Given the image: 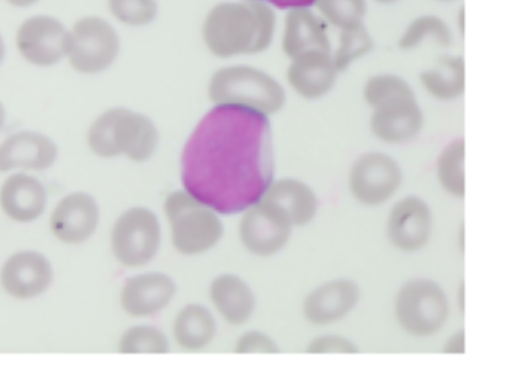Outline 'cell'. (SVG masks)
<instances>
[{
	"mask_svg": "<svg viewBox=\"0 0 512 384\" xmlns=\"http://www.w3.org/2000/svg\"><path fill=\"white\" fill-rule=\"evenodd\" d=\"M120 50L117 32L96 16L79 20L70 34V63L83 74H96L108 69Z\"/></svg>",
	"mask_w": 512,
	"mask_h": 384,
	"instance_id": "30bf717a",
	"label": "cell"
},
{
	"mask_svg": "<svg viewBox=\"0 0 512 384\" xmlns=\"http://www.w3.org/2000/svg\"><path fill=\"white\" fill-rule=\"evenodd\" d=\"M276 13L259 0L223 3L208 13L203 25L204 42L217 57L265 52L275 37Z\"/></svg>",
	"mask_w": 512,
	"mask_h": 384,
	"instance_id": "7a4b0ae2",
	"label": "cell"
},
{
	"mask_svg": "<svg viewBox=\"0 0 512 384\" xmlns=\"http://www.w3.org/2000/svg\"><path fill=\"white\" fill-rule=\"evenodd\" d=\"M330 27L312 7L287 10L282 36V50L293 59L315 51L332 52Z\"/></svg>",
	"mask_w": 512,
	"mask_h": 384,
	"instance_id": "e0dca14e",
	"label": "cell"
},
{
	"mask_svg": "<svg viewBox=\"0 0 512 384\" xmlns=\"http://www.w3.org/2000/svg\"><path fill=\"white\" fill-rule=\"evenodd\" d=\"M47 195L44 186L24 173L11 175L0 189V205L12 220L31 222L45 210Z\"/></svg>",
	"mask_w": 512,
	"mask_h": 384,
	"instance_id": "7402d4cb",
	"label": "cell"
},
{
	"mask_svg": "<svg viewBox=\"0 0 512 384\" xmlns=\"http://www.w3.org/2000/svg\"><path fill=\"white\" fill-rule=\"evenodd\" d=\"M99 221L98 203L85 192H75L57 205L51 217V228L61 242L77 245L93 235Z\"/></svg>",
	"mask_w": 512,
	"mask_h": 384,
	"instance_id": "ac0fdd59",
	"label": "cell"
},
{
	"mask_svg": "<svg viewBox=\"0 0 512 384\" xmlns=\"http://www.w3.org/2000/svg\"><path fill=\"white\" fill-rule=\"evenodd\" d=\"M208 296L223 322L233 327L247 324L258 306L250 285L234 274L215 277L208 288Z\"/></svg>",
	"mask_w": 512,
	"mask_h": 384,
	"instance_id": "ffe728a7",
	"label": "cell"
},
{
	"mask_svg": "<svg viewBox=\"0 0 512 384\" xmlns=\"http://www.w3.org/2000/svg\"><path fill=\"white\" fill-rule=\"evenodd\" d=\"M5 57V45L2 37H0V63L4 60Z\"/></svg>",
	"mask_w": 512,
	"mask_h": 384,
	"instance_id": "60d3db41",
	"label": "cell"
},
{
	"mask_svg": "<svg viewBox=\"0 0 512 384\" xmlns=\"http://www.w3.org/2000/svg\"><path fill=\"white\" fill-rule=\"evenodd\" d=\"M52 278L50 262L34 251L11 256L0 274L4 290L18 299H31L41 295L50 286Z\"/></svg>",
	"mask_w": 512,
	"mask_h": 384,
	"instance_id": "d6986e66",
	"label": "cell"
},
{
	"mask_svg": "<svg viewBox=\"0 0 512 384\" xmlns=\"http://www.w3.org/2000/svg\"><path fill=\"white\" fill-rule=\"evenodd\" d=\"M185 190L219 215L244 213L275 180L268 117L235 106H217L202 118L181 158Z\"/></svg>",
	"mask_w": 512,
	"mask_h": 384,
	"instance_id": "6da1fadb",
	"label": "cell"
},
{
	"mask_svg": "<svg viewBox=\"0 0 512 384\" xmlns=\"http://www.w3.org/2000/svg\"><path fill=\"white\" fill-rule=\"evenodd\" d=\"M108 5L112 15L128 26H146L158 12L155 0H109Z\"/></svg>",
	"mask_w": 512,
	"mask_h": 384,
	"instance_id": "1f68e13d",
	"label": "cell"
},
{
	"mask_svg": "<svg viewBox=\"0 0 512 384\" xmlns=\"http://www.w3.org/2000/svg\"><path fill=\"white\" fill-rule=\"evenodd\" d=\"M215 314L201 303H189L175 315L172 335L176 345L188 352H200L210 346L217 335Z\"/></svg>",
	"mask_w": 512,
	"mask_h": 384,
	"instance_id": "603a6c76",
	"label": "cell"
},
{
	"mask_svg": "<svg viewBox=\"0 0 512 384\" xmlns=\"http://www.w3.org/2000/svg\"><path fill=\"white\" fill-rule=\"evenodd\" d=\"M291 60L286 73L287 83L304 100H322L338 83L341 74L330 52H308Z\"/></svg>",
	"mask_w": 512,
	"mask_h": 384,
	"instance_id": "2e32d148",
	"label": "cell"
},
{
	"mask_svg": "<svg viewBox=\"0 0 512 384\" xmlns=\"http://www.w3.org/2000/svg\"><path fill=\"white\" fill-rule=\"evenodd\" d=\"M5 119H6L5 109H4L3 105L0 104V131H2V128L5 124Z\"/></svg>",
	"mask_w": 512,
	"mask_h": 384,
	"instance_id": "ab89813d",
	"label": "cell"
},
{
	"mask_svg": "<svg viewBox=\"0 0 512 384\" xmlns=\"http://www.w3.org/2000/svg\"><path fill=\"white\" fill-rule=\"evenodd\" d=\"M375 4L379 6L384 7H390L399 4L400 2H403V0H372Z\"/></svg>",
	"mask_w": 512,
	"mask_h": 384,
	"instance_id": "f35d334b",
	"label": "cell"
},
{
	"mask_svg": "<svg viewBox=\"0 0 512 384\" xmlns=\"http://www.w3.org/2000/svg\"><path fill=\"white\" fill-rule=\"evenodd\" d=\"M234 351L239 355H275L279 354L280 347L267 333L259 330H250L239 336Z\"/></svg>",
	"mask_w": 512,
	"mask_h": 384,
	"instance_id": "836d02e7",
	"label": "cell"
},
{
	"mask_svg": "<svg viewBox=\"0 0 512 384\" xmlns=\"http://www.w3.org/2000/svg\"><path fill=\"white\" fill-rule=\"evenodd\" d=\"M404 181V171L398 160L379 150L359 155L347 175L351 198L367 208H377L391 202L402 189Z\"/></svg>",
	"mask_w": 512,
	"mask_h": 384,
	"instance_id": "52a82bcc",
	"label": "cell"
},
{
	"mask_svg": "<svg viewBox=\"0 0 512 384\" xmlns=\"http://www.w3.org/2000/svg\"><path fill=\"white\" fill-rule=\"evenodd\" d=\"M419 82L430 98L442 103L456 102L466 93V61L461 55H443L421 71Z\"/></svg>",
	"mask_w": 512,
	"mask_h": 384,
	"instance_id": "cb8c5ba5",
	"label": "cell"
},
{
	"mask_svg": "<svg viewBox=\"0 0 512 384\" xmlns=\"http://www.w3.org/2000/svg\"><path fill=\"white\" fill-rule=\"evenodd\" d=\"M442 351L446 355H462L466 352V333L459 329L452 333L443 344Z\"/></svg>",
	"mask_w": 512,
	"mask_h": 384,
	"instance_id": "e575fe53",
	"label": "cell"
},
{
	"mask_svg": "<svg viewBox=\"0 0 512 384\" xmlns=\"http://www.w3.org/2000/svg\"><path fill=\"white\" fill-rule=\"evenodd\" d=\"M304 352L309 355H358L360 347L345 335L324 333L314 336Z\"/></svg>",
	"mask_w": 512,
	"mask_h": 384,
	"instance_id": "d6a6232c",
	"label": "cell"
},
{
	"mask_svg": "<svg viewBox=\"0 0 512 384\" xmlns=\"http://www.w3.org/2000/svg\"><path fill=\"white\" fill-rule=\"evenodd\" d=\"M91 151L100 157L125 155L135 163L147 162L158 146L152 121L137 112L115 108L105 112L90 128Z\"/></svg>",
	"mask_w": 512,
	"mask_h": 384,
	"instance_id": "3957f363",
	"label": "cell"
},
{
	"mask_svg": "<svg viewBox=\"0 0 512 384\" xmlns=\"http://www.w3.org/2000/svg\"><path fill=\"white\" fill-rule=\"evenodd\" d=\"M294 229L290 216L278 204L263 197L243 213L238 237L250 254L271 258L290 243Z\"/></svg>",
	"mask_w": 512,
	"mask_h": 384,
	"instance_id": "9c48e42d",
	"label": "cell"
},
{
	"mask_svg": "<svg viewBox=\"0 0 512 384\" xmlns=\"http://www.w3.org/2000/svg\"><path fill=\"white\" fill-rule=\"evenodd\" d=\"M393 311L400 329L411 338L423 340L443 330L450 318L451 303L439 282L415 277L398 288Z\"/></svg>",
	"mask_w": 512,
	"mask_h": 384,
	"instance_id": "277c9868",
	"label": "cell"
},
{
	"mask_svg": "<svg viewBox=\"0 0 512 384\" xmlns=\"http://www.w3.org/2000/svg\"><path fill=\"white\" fill-rule=\"evenodd\" d=\"M416 96L408 80L395 73L383 72L368 77L362 88L365 105L375 109L389 102Z\"/></svg>",
	"mask_w": 512,
	"mask_h": 384,
	"instance_id": "f1b7e54d",
	"label": "cell"
},
{
	"mask_svg": "<svg viewBox=\"0 0 512 384\" xmlns=\"http://www.w3.org/2000/svg\"><path fill=\"white\" fill-rule=\"evenodd\" d=\"M263 197L278 204L290 216L295 229L308 227L319 212L316 192L310 185L298 179L274 180Z\"/></svg>",
	"mask_w": 512,
	"mask_h": 384,
	"instance_id": "d4e9b609",
	"label": "cell"
},
{
	"mask_svg": "<svg viewBox=\"0 0 512 384\" xmlns=\"http://www.w3.org/2000/svg\"><path fill=\"white\" fill-rule=\"evenodd\" d=\"M174 250L184 256L210 252L224 234L220 215L186 190L174 191L164 204Z\"/></svg>",
	"mask_w": 512,
	"mask_h": 384,
	"instance_id": "5b68a950",
	"label": "cell"
},
{
	"mask_svg": "<svg viewBox=\"0 0 512 384\" xmlns=\"http://www.w3.org/2000/svg\"><path fill=\"white\" fill-rule=\"evenodd\" d=\"M434 229V213L422 197L407 195L391 205L386 220V235L395 250L406 254L424 250Z\"/></svg>",
	"mask_w": 512,
	"mask_h": 384,
	"instance_id": "8fae6325",
	"label": "cell"
},
{
	"mask_svg": "<svg viewBox=\"0 0 512 384\" xmlns=\"http://www.w3.org/2000/svg\"><path fill=\"white\" fill-rule=\"evenodd\" d=\"M118 350L124 355H165L170 350V342L164 331L140 324L122 334Z\"/></svg>",
	"mask_w": 512,
	"mask_h": 384,
	"instance_id": "4dcf8cb0",
	"label": "cell"
},
{
	"mask_svg": "<svg viewBox=\"0 0 512 384\" xmlns=\"http://www.w3.org/2000/svg\"><path fill=\"white\" fill-rule=\"evenodd\" d=\"M176 293L175 281L165 272H142L126 280L120 295L121 307L135 318L152 317L166 310Z\"/></svg>",
	"mask_w": 512,
	"mask_h": 384,
	"instance_id": "9a60e30c",
	"label": "cell"
},
{
	"mask_svg": "<svg viewBox=\"0 0 512 384\" xmlns=\"http://www.w3.org/2000/svg\"><path fill=\"white\" fill-rule=\"evenodd\" d=\"M436 180L446 195L462 200L466 197V142L456 138L440 151L435 165Z\"/></svg>",
	"mask_w": 512,
	"mask_h": 384,
	"instance_id": "4316f807",
	"label": "cell"
},
{
	"mask_svg": "<svg viewBox=\"0 0 512 384\" xmlns=\"http://www.w3.org/2000/svg\"><path fill=\"white\" fill-rule=\"evenodd\" d=\"M370 0H315L313 9L333 29L342 31L365 24Z\"/></svg>",
	"mask_w": 512,
	"mask_h": 384,
	"instance_id": "f546056e",
	"label": "cell"
},
{
	"mask_svg": "<svg viewBox=\"0 0 512 384\" xmlns=\"http://www.w3.org/2000/svg\"><path fill=\"white\" fill-rule=\"evenodd\" d=\"M457 29L460 32V34H464V10L463 8H460L458 15H457Z\"/></svg>",
	"mask_w": 512,
	"mask_h": 384,
	"instance_id": "74e56055",
	"label": "cell"
},
{
	"mask_svg": "<svg viewBox=\"0 0 512 384\" xmlns=\"http://www.w3.org/2000/svg\"><path fill=\"white\" fill-rule=\"evenodd\" d=\"M162 242V224L153 211L143 206L125 211L111 230L112 253L126 268L138 269L152 263Z\"/></svg>",
	"mask_w": 512,
	"mask_h": 384,
	"instance_id": "ba28073f",
	"label": "cell"
},
{
	"mask_svg": "<svg viewBox=\"0 0 512 384\" xmlns=\"http://www.w3.org/2000/svg\"><path fill=\"white\" fill-rule=\"evenodd\" d=\"M455 40L454 30L442 16L435 13H423L415 16L400 32L397 48L402 52L418 50L426 42H432L442 48H450Z\"/></svg>",
	"mask_w": 512,
	"mask_h": 384,
	"instance_id": "484cf974",
	"label": "cell"
},
{
	"mask_svg": "<svg viewBox=\"0 0 512 384\" xmlns=\"http://www.w3.org/2000/svg\"><path fill=\"white\" fill-rule=\"evenodd\" d=\"M359 283L338 277L320 283L302 301V315L307 323L324 328L342 322L354 312L361 301Z\"/></svg>",
	"mask_w": 512,
	"mask_h": 384,
	"instance_id": "7c38bea8",
	"label": "cell"
},
{
	"mask_svg": "<svg viewBox=\"0 0 512 384\" xmlns=\"http://www.w3.org/2000/svg\"><path fill=\"white\" fill-rule=\"evenodd\" d=\"M208 95L217 106L245 108L266 117L277 114L286 101L285 91L274 77L244 66L217 71Z\"/></svg>",
	"mask_w": 512,
	"mask_h": 384,
	"instance_id": "8992f818",
	"label": "cell"
},
{
	"mask_svg": "<svg viewBox=\"0 0 512 384\" xmlns=\"http://www.w3.org/2000/svg\"><path fill=\"white\" fill-rule=\"evenodd\" d=\"M376 42L365 24L339 31L338 41L331 52L336 69L340 74L348 71L354 64L370 56Z\"/></svg>",
	"mask_w": 512,
	"mask_h": 384,
	"instance_id": "83f0119b",
	"label": "cell"
},
{
	"mask_svg": "<svg viewBox=\"0 0 512 384\" xmlns=\"http://www.w3.org/2000/svg\"><path fill=\"white\" fill-rule=\"evenodd\" d=\"M435 2L441 3V4H453L458 2V0H435Z\"/></svg>",
	"mask_w": 512,
	"mask_h": 384,
	"instance_id": "b9f144b4",
	"label": "cell"
},
{
	"mask_svg": "<svg viewBox=\"0 0 512 384\" xmlns=\"http://www.w3.org/2000/svg\"><path fill=\"white\" fill-rule=\"evenodd\" d=\"M57 155V146L50 138L32 132L14 134L0 144V172L43 171L53 166Z\"/></svg>",
	"mask_w": 512,
	"mask_h": 384,
	"instance_id": "44dd1931",
	"label": "cell"
},
{
	"mask_svg": "<svg viewBox=\"0 0 512 384\" xmlns=\"http://www.w3.org/2000/svg\"><path fill=\"white\" fill-rule=\"evenodd\" d=\"M281 10H290L294 8L313 7L315 0H259Z\"/></svg>",
	"mask_w": 512,
	"mask_h": 384,
	"instance_id": "d590c367",
	"label": "cell"
},
{
	"mask_svg": "<svg viewBox=\"0 0 512 384\" xmlns=\"http://www.w3.org/2000/svg\"><path fill=\"white\" fill-rule=\"evenodd\" d=\"M16 44L30 63L51 67L69 55L70 32L51 16H35L20 27Z\"/></svg>",
	"mask_w": 512,
	"mask_h": 384,
	"instance_id": "5bb4252c",
	"label": "cell"
},
{
	"mask_svg": "<svg viewBox=\"0 0 512 384\" xmlns=\"http://www.w3.org/2000/svg\"><path fill=\"white\" fill-rule=\"evenodd\" d=\"M425 125L418 95L383 104L371 110L368 130L389 146H403L418 138Z\"/></svg>",
	"mask_w": 512,
	"mask_h": 384,
	"instance_id": "4fadbf2b",
	"label": "cell"
},
{
	"mask_svg": "<svg viewBox=\"0 0 512 384\" xmlns=\"http://www.w3.org/2000/svg\"><path fill=\"white\" fill-rule=\"evenodd\" d=\"M7 2L14 7L25 8L36 4L38 0H7Z\"/></svg>",
	"mask_w": 512,
	"mask_h": 384,
	"instance_id": "8d00e7d4",
	"label": "cell"
}]
</instances>
